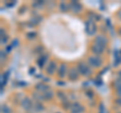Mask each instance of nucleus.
<instances>
[{"instance_id": "393cba45", "label": "nucleus", "mask_w": 121, "mask_h": 113, "mask_svg": "<svg viewBox=\"0 0 121 113\" xmlns=\"http://www.w3.org/2000/svg\"><path fill=\"white\" fill-rule=\"evenodd\" d=\"M7 40H8V36H7V35L1 36V44H6L7 43Z\"/></svg>"}, {"instance_id": "72a5a7b5", "label": "nucleus", "mask_w": 121, "mask_h": 113, "mask_svg": "<svg viewBox=\"0 0 121 113\" xmlns=\"http://www.w3.org/2000/svg\"><path fill=\"white\" fill-rule=\"evenodd\" d=\"M15 3H16L15 1H14V2H12V3H8V4H6V6H7V7H12V6L15 4Z\"/></svg>"}, {"instance_id": "39448f33", "label": "nucleus", "mask_w": 121, "mask_h": 113, "mask_svg": "<svg viewBox=\"0 0 121 113\" xmlns=\"http://www.w3.org/2000/svg\"><path fill=\"white\" fill-rule=\"evenodd\" d=\"M94 43H96V44H98V46L106 48V47H107V43H108V39H107V36H106L105 35H98L95 37Z\"/></svg>"}, {"instance_id": "ddd939ff", "label": "nucleus", "mask_w": 121, "mask_h": 113, "mask_svg": "<svg viewBox=\"0 0 121 113\" xmlns=\"http://www.w3.org/2000/svg\"><path fill=\"white\" fill-rule=\"evenodd\" d=\"M91 48H92V52H93V54H95V56H100V55L103 54L104 51H105L104 48L98 46V44H96V43H94Z\"/></svg>"}, {"instance_id": "f257e3e1", "label": "nucleus", "mask_w": 121, "mask_h": 113, "mask_svg": "<svg viewBox=\"0 0 121 113\" xmlns=\"http://www.w3.org/2000/svg\"><path fill=\"white\" fill-rule=\"evenodd\" d=\"M77 68L79 70L80 75H82V76H84V77H89V76H91V74H92L91 67L88 64H86L85 62H79L77 65Z\"/></svg>"}, {"instance_id": "f3484780", "label": "nucleus", "mask_w": 121, "mask_h": 113, "mask_svg": "<svg viewBox=\"0 0 121 113\" xmlns=\"http://www.w3.org/2000/svg\"><path fill=\"white\" fill-rule=\"evenodd\" d=\"M43 96L44 101H50L52 99V97H54V92H52V90H48V91H47L45 93L43 94Z\"/></svg>"}, {"instance_id": "4468645a", "label": "nucleus", "mask_w": 121, "mask_h": 113, "mask_svg": "<svg viewBox=\"0 0 121 113\" xmlns=\"http://www.w3.org/2000/svg\"><path fill=\"white\" fill-rule=\"evenodd\" d=\"M9 75H10V71H7V72L3 73L1 75V91L3 90V86L6 85V82L9 78Z\"/></svg>"}, {"instance_id": "473e14b6", "label": "nucleus", "mask_w": 121, "mask_h": 113, "mask_svg": "<svg viewBox=\"0 0 121 113\" xmlns=\"http://www.w3.org/2000/svg\"><path fill=\"white\" fill-rule=\"evenodd\" d=\"M116 95L118 96V97H121V89L116 90Z\"/></svg>"}, {"instance_id": "1a4fd4ad", "label": "nucleus", "mask_w": 121, "mask_h": 113, "mask_svg": "<svg viewBox=\"0 0 121 113\" xmlns=\"http://www.w3.org/2000/svg\"><path fill=\"white\" fill-rule=\"evenodd\" d=\"M35 88V91L39 92V93H41V94H43V93H45L47 91H48V90H51L50 86H48V84H45V83H43V82L37 83Z\"/></svg>"}, {"instance_id": "c9c22d12", "label": "nucleus", "mask_w": 121, "mask_h": 113, "mask_svg": "<svg viewBox=\"0 0 121 113\" xmlns=\"http://www.w3.org/2000/svg\"><path fill=\"white\" fill-rule=\"evenodd\" d=\"M117 15H118V17H119V19L121 20V9L118 11V13H117Z\"/></svg>"}, {"instance_id": "c756f323", "label": "nucleus", "mask_w": 121, "mask_h": 113, "mask_svg": "<svg viewBox=\"0 0 121 113\" xmlns=\"http://www.w3.org/2000/svg\"><path fill=\"white\" fill-rule=\"evenodd\" d=\"M115 104L118 105V106H121V97H118L117 99L115 100Z\"/></svg>"}, {"instance_id": "f8f14e48", "label": "nucleus", "mask_w": 121, "mask_h": 113, "mask_svg": "<svg viewBox=\"0 0 121 113\" xmlns=\"http://www.w3.org/2000/svg\"><path fill=\"white\" fill-rule=\"evenodd\" d=\"M48 55H41L39 58H37L36 64H37V66H39V69H43V66H45V64L48 62Z\"/></svg>"}, {"instance_id": "ea45409f", "label": "nucleus", "mask_w": 121, "mask_h": 113, "mask_svg": "<svg viewBox=\"0 0 121 113\" xmlns=\"http://www.w3.org/2000/svg\"><path fill=\"white\" fill-rule=\"evenodd\" d=\"M99 113H100V112H99Z\"/></svg>"}, {"instance_id": "f704fd0d", "label": "nucleus", "mask_w": 121, "mask_h": 113, "mask_svg": "<svg viewBox=\"0 0 121 113\" xmlns=\"http://www.w3.org/2000/svg\"><path fill=\"white\" fill-rule=\"evenodd\" d=\"M37 52H43V48H41V47L37 48Z\"/></svg>"}, {"instance_id": "4c0bfd02", "label": "nucleus", "mask_w": 121, "mask_h": 113, "mask_svg": "<svg viewBox=\"0 0 121 113\" xmlns=\"http://www.w3.org/2000/svg\"><path fill=\"white\" fill-rule=\"evenodd\" d=\"M119 35H121V28H119Z\"/></svg>"}, {"instance_id": "aec40b11", "label": "nucleus", "mask_w": 121, "mask_h": 113, "mask_svg": "<svg viewBox=\"0 0 121 113\" xmlns=\"http://www.w3.org/2000/svg\"><path fill=\"white\" fill-rule=\"evenodd\" d=\"M56 95H58V98L59 99L62 101V103L63 102H65V101H68L69 99H68V97H67V95L65 93H64L63 91H59L58 93H56Z\"/></svg>"}, {"instance_id": "a878e982", "label": "nucleus", "mask_w": 121, "mask_h": 113, "mask_svg": "<svg viewBox=\"0 0 121 113\" xmlns=\"http://www.w3.org/2000/svg\"><path fill=\"white\" fill-rule=\"evenodd\" d=\"M94 84L97 85V86H101V85H102V80H100L99 78L95 79V80H94Z\"/></svg>"}, {"instance_id": "b1692460", "label": "nucleus", "mask_w": 121, "mask_h": 113, "mask_svg": "<svg viewBox=\"0 0 121 113\" xmlns=\"http://www.w3.org/2000/svg\"><path fill=\"white\" fill-rule=\"evenodd\" d=\"M63 106H64V108L65 109H71V107H72V103L71 102H69V100L68 101H65V102H63Z\"/></svg>"}, {"instance_id": "6ab92c4d", "label": "nucleus", "mask_w": 121, "mask_h": 113, "mask_svg": "<svg viewBox=\"0 0 121 113\" xmlns=\"http://www.w3.org/2000/svg\"><path fill=\"white\" fill-rule=\"evenodd\" d=\"M59 8H60V11H63V12H67L68 10H70L69 9V3H66V2L62 1L59 5Z\"/></svg>"}, {"instance_id": "2eb2a0df", "label": "nucleus", "mask_w": 121, "mask_h": 113, "mask_svg": "<svg viewBox=\"0 0 121 113\" xmlns=\"http://www.w3.org/2000/svg\"><path fill=\"white\" fill-rule=\"evenodd\" d=\"M121 64V56H120V52L119 51H115L114 52V67L119 66Z\"/></svg>"}, {"instance_id": "f03ea898", "label": "nucleus", "mask_w": 121, "mask_h": 113, "mask_svg": "<svg viewBox=\"0 0 121 113\" xmlns=\"http://www.w3.org/2000/svg\"><path fill=\"white\" fill-rule=\"evenodd\" d=\"M85 30L88 35H94L97 32V26L93 20L88 19L85 23Z\"/></svg>"}, {"instance_id": "20e7f679", "label": "nucleus", "mask_w": 121, "mask_h": 113, "mask_svg": "<svg viewBox=\"0 0 121 113\" xmlns=\"http://www.w3.org/2000/svg\"><path fill=\"white\" fill-rule=\"evenodd\" d=\"M68 79H69L70 81L74 82V81H77L79 77H80V73H79V70L77 67H72L69 69L68 71V75H67Z\"/></svg>"}, {"instance_id": "6e6552de", "label": "nucleus", "mask_w": 121, "mask_h": 113, "mask_svg": "<svg viewBox=\"0 0 121 113\" xmlns=\"http://www.w3.org/2000/svg\"><path fill=\"white\" fill-rule=\"evenodd\" d=\"M56 71V63L55 61H51L48 62V64L45 67V72L48 76H52V75H54L55 72Z\"/></svg>"}, {"instance_id": "cd10ccee", "label": "nucleus", "mask_w": 121, "mask_h": 113, "mask_svg": "<svg viewBox=\"0 0 121 113\" xmlns=\"http://www.w3.org/2000/svg\"><path fill=\"white\" fill-rule=\"evenodd\" d=\"M0 54H1V61L3 62V60H5V59H6V52H4V51L2 50Z\"/></svg>"}, {"instance_id": "c85d7f7f", "label": "nucleus", "mask_w": 121, "mask_h": 113, "mask_svg": "<svg viewBox=\"0 0 121 113\" xmlns=\"http://www.w3.org/2000/svg\"><path fill=\"white\" fill-rule=\"evenodd\" d=\"M86 95L88 96L90 99H92V98H93V92H90L89 90H87V91H86Z\"/></svg>"}, {"instance_id": "a211bd4d", "label": "nucleus", "mask_w": 121, "mask_h": 113, "mask_svg": "<svg viewBox=\"0 0 121 113\" xmlns=\"http://www.w3.org/2000/svg\"><path fill=\"white\" fill-rule=\"evenodd\" d=\"M44 109V107L43 106V104H41V102H35V104H33V108H32V110L35 111V112H40V111H43Z\"/></svg>"}, {"instance_id": "412c9836", "label": "nucleus", "mask_w": 121, "mask_h": 113, "mask_svg": "<svg viewBox=\"0 0 121 113\" xmlns=\"http://www.w3.org/2000/svg\"><path fill=\"white\" fill-rule=\"evenodd\" d=\"M1 113H12L11 108L6 104H2L1 105Z\"/></svg>"}, {"instance_id": "2f4dec72", "label": "nucleus", "mask_w": 121, "mask_h": 113, "mask_svg": "<svg viewBox=\"0 0 121 113\" xmlns=\"http://www.w3.org/2000/svg\"><path fill=\"white\" fill-rule=\"evenodd\" d=\"M17 44H18V39H13V43H11V46H12V47L14 48V47H16V46H17Z\"/></svg>"}, {"instance_id": "0eeeda50", "label": "nucleus", "mask_w": 121, "mask_h": 113, "mask_svg": "<svg viewBox=\"0 0 121 113\" xmlns=\"http://www.w3.org/2000/svg\"><path fill=\"white\" fill-rule=\"evenodd\" d=\"M69 9L71 11H73L74 13H79V12H81V11H82L83 6H82V4L80 2L73 0V1H71L69 3Z\"/></svg>"}, {"instance_id": "423d86ee", "label": "nucleus", "mask_w": 121, "mask_h": 113, "mask_svg": "<svg viewBox=\"0 0 121 113\" xmlns=\"http://www.w3.org/2000/svg\"><path fill=\"white\" fill-rule=\"evenodd\" d=\"M20 106L23 110L30 111V110H32V108H33V104L28 97H24V98H22L20 101Z\"/></svg>"}, {"instance_id": "4be33fe9", "label": "nucleus", "mask_w": 121, "mask_h": 113, "mask_svg": "<svg viewBox=\"0 0 121 113\" xmlns=\"http://www.w3.org/2000/svg\"><path fill=\"white\" fill-rule=\"evenodd\" d=\"M44 1H43V0H39V1H35L32 3V7L33 8H40V7H43L44 5Z\"/></svg>"}, {"instance_id": "dca6fc26", "label": "nucleus", "mask_w": 121, "mask_h": 113, "mask_svg": "<svg viewBox=\"0 0 121 113\" xmlns=\"http://www.w3.org/2000/svg\"><path fill=\"white\" fill-rule=\"evenodd\" d=\"M32 98L35 99L36 102H41V101H43V94L39 93V92H37V91H35V92H32Z\"/></svg>"}, {"instance_id": "7c9ffc66", "label": "nucleus", "mask_w": 121, "mask_h": 113, "mask_svg": "<svg viewBox=\"0 0 121 113\" xmlns=\"http://www.w3.org/2000/svg\"><path fill=\"white\" fill-rule=\"evenodd\" d=\"M12 48H13V47L11 46V44H10V46H7V47L5 48V52H10Z\"/></svg>"}, {"instance_id": "9b49d317", "label": "nucleus", "mask_w": 121, "mask_h": 113, "mask_svg": "<svg viewBox=\"0 0 121 113\" xmlns=\"http://www.w3.org/2000/svg\"><path fill=\"white\" fill-rule=\"evenodd\" d=\"M68 67L66 64H62L60 67H59V69H58V75H59V77L60 78H65L67 75H68Z\"/></svg>"}, {"instance_id": "5701e85b", "label": "nucleus", "mask_w": 121, "mask_h": 113, "mask_svg": "<svg viewBox=\"0 0 121 113\" xmlns=\"http://www.w3.org/2000/svg\"><path fill=\"white\" fill-rule=\"evenodd\" d=\"M113 87H114L116 90L121 89V79L120 78L115 79L114 80V82H113Z\"/></svg>"}, {"instance_id": "7ed1b4c3", "label": "nucleus", "mask_w": 121, "mask_h": 113, "mask_svg": "<svg viewBox=\"0 0 121 113\" xmlns=\"http://www.w3.org/2000/svg\"><path fill=\"white\" fill-rule=\"evenodd\" d=\"M88 65L91 68H100L102 67V60L99 56H91L88 58Z\"/></svg>"}, {"instance_id": "58836bf2", "label": "nucleus", "mask_w": 121, "mask_h": 113, "mask_svg": "<svg viewBox=\"0 0 121 113\" xmlns=\"http://www.w3.org/2000/svg\"><path fill=\"white\" fill-rule=\"evenodd\" d=\"M118 113H121V112H118Z\"/></svg>"}, {"instance_id": "9d476101", "label": "nucleus", "mask_w": 121, "mask_h": 113, "mask_svg": "<svg viewBox=\"0 0 121 113\" xmlns=\"http://www.w3.org/2000/svg\"><path fill=\"white\" fill-rule=\"evenodd\" d=\"M84 111H85V109H84V107H83L80 103L75 102V103L72 104L71 113H83Z\"/></svg>"}, {"instance_id": "e433bc0d", "label": "nucleus", "mask_w": 121, "mask_h": 113, "mask_svg": "<svg viewBox=\"0 0 121 113\" xmlns=\"http://www.w3.org/2000/svg\"><path fill=\"white\" fill-rule=\"evenodd\" d=\"M117 75H118V77L121 79V70H119L118 72H117Z\"/></svg>"}, {"instance_id": "bb28decb", "label": "nucleus", "mask_w": 121, "mask_h": 113, "mask_svg": "<svg viewBox=\"0 0 121 113\" xmlns=\"http://www.w3.org/2000/svg\"><path fill=\"white\" fill-rule=\"evenodd\" d=\"M35 36H36V32H28V35H27L28 39H33Z\"/></svg>"}]
</instances>
